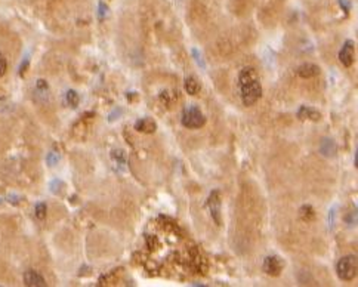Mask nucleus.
Instances as JSON below:
<instances>
[{
    "label": "nucleus",
    "mask_w": 358,
    "mask_h": 287,
    "mask_svg": "<svg viewBox=\"0 0 358 287\" xmlns=\"http://www.w3.org/2000/svg\"><path fill=\"white\" fill-rule=\"evenodd\" d=\"M238 91L241 102L246 107H250L259 101L262 96V85L253 67H244L238 73Z\"/></svg>",
    "instance_id": "nucleus-1"
},
{
    "label": "nucleus",
    "mask_w": 358,
    "mask_h": 287,
    "mask_svg": "<svg viewBox=\"0 0 358 287\" xmlns=\"http://www.w3.org/2000/svg\"><path fill=\"white\" fill-rule=\"evenodd\" d=\"M358 269V260L357 256L348 255L343 256L339 259L337 265H336V272L337 277L343 281H351L357 277Z\"/></svg>",
    "instance_id": "nucleus-2"
},
{
    "label": "nucleus",
    "mask_w": 358,
    "mask_h": 287,
    "mask_svg": "<svg viewBox=\"0 0 358 287\" xmlns=\"http://www.w3.org/2000/svg\"><path fill=\"white\" fill-rule=\"evenodd\" d=\"M182 126L187 129H200L206 125V117L201 113V110L195 105H188L182 111L181 117Z\"/></svg>",
    "instance_id": "nucleus-3"
},
{
    "label": "nucleus",
    "mask_w": 358,
    "mask_h": 287,
    "mask_svg": "<svg viewBox=\"0 0 358 287\" xmlns=\"http://www.w3.org/2000/svg\"><path fill=\"white\" fill-rule=\"evenodd\" d=\"M284 268V262L281 257L278 256H266L265 260H263V265H262V269L265 274L271 275V277H277L281 274Z\"/></svg>",
    "instance_id": "nucleus-4"
},
{
    "label": "nucleus",
    "mask_w": 358,
    "mask_h": 287,
    "mask_svg": "<svg viewBox=\"0 0 358 287\" xmlns=\"http://www.w3.org/2000/svg\"><path fill=\"white\" fill-rule=\"evenodd\" d=\"M207 206H209V210H210V215L213 218V221L216 225H221V192L218 190H213L209 195V200H207Z\"/></svg>",
    "instance_id": "nucleus-5"
},
{
    "label": "nucleus",
    "mask_w": 358,
    "mask_h": 287,
    "mask_svg": "<svg viewBox=\"0 0 358 287\" xmlns=\"http://www.w3.org/2000/svg\"><path fill=\"white\" fill-rule=\"evenodd\" d=\"M355 60V42L354 40H346L339 51V61L345 67H351Z\"/></svg>",
    "instance_id": "nucleus-6"
},
{
    "label": "nucleus",
    "mask_w": 358,
    "mask_h": 287,
    "mask_svg": "<svg viewBox=\"0 0 358 287\" xmlns=\"http://www.w3.org/2000/svg\"><path fill=\"white\" fill-rule=\"evenodd\" d=\"M296 116L299 120H308V122H320L321 120V113L312 107H308V105H302L297 110Z\"/></svg>",
    "instance_id": "nucleus-7"
},
{
    "label": "nucleus",
    "mask_w": 358,
    "mask_h": 287,
    "mask_svg": "<svg viewBox=\"0 0 358 287\" xmlns=\"http://www.w3.org/2000/svg\"><path fill=\"white\" fill-rule=\"evenodd\" d=\"M24 284L29 287H46V280L37 271L29 269L24 272Z\"/></svg>",
    "instance_id": "nucleus-8"
},
{
    "label": "nucleus",
    "mask_w": 358,
    "mask_h": 287,
    "mask_svg": "<svg viewBox=\"0 0 358 287\" xmlns=\"http://www.w3.org/2000/svg\"><path fill=\"white\" fill-rule=\"evenodd\" d=\"M135 129L141 133H154L157 130V123L151 117H142L135 122Z\"/></svg>",
    "instance_id": "nucleus-9"
},
{
    "label": "nucleus",
    "mask_w": 358,
    "mask_h": 287,
    "mask_svg": "<svg viewBox=\"0 0 358 287\" xmlns=\"http://www.w3.org/2000/svg\"><path fill=\"white\" fill-rule=\"evenodd\" d=\"M320 74V67L315 64H302L299 68H297V76L302 77V79H312L315 76Z\"/></svg>",
    "instance_id": "nucleus-10"
},
{
    "label": "nucleus",
    "mask_w": 358,
    "mask_h": 287,
    "mask_svg": "<svg viewBox=\"0 0 358 287\" xmlns=\"http://www.w3.org/2000/svg\"><path fill=\"white\" fill-rule=\"evenodd\" d=\"M185 92L191 96H195L200 92V83L197 82V79L193 77V76L185 79Z\"/></svg>",
    "instance_id": "nucleus-11"
},
{
    "label": "nucleus",
    "mask_w": 358,
    "mask_h": 287,
    "mask_svg": "<svg viewBox=\"0 0 358 287\" xmlns=\"http://www.w3.org/2000/svg\"><path fill=\"white\" fill-rule=\"evenodd\" d=\"M299 218L303 221V222H311L314 218H315V210L312 209V206L309 204H305L299 209Z\"/></svg>",
    "instance_id": "nucleus-12"
},
{
    "label": "nucleus",
    "mask_w": 358,
    "mask_h": 287,
    "mask_svg": "<svg viewBox=\"0 0 358 287\" xmlns=\"http://www.w3.org/2000/svg\"><path fill=\"white\" fill-rule=\"evenodd\" d=\"M46 213H48V206H46V203H43V201L37 203L36 207H34V215H36V218L40 219V221H43V219L46 218Z\"/></svg>",
    "instance_id": "nucleus-13"
},
{
    "label": "nucleus",
    "mask_w": 358,
    "mask_h": 287,
    "mask_svg": "<svg viewBox=\"0 0 358 287\" xmlns=\"http://www.w3.org/2000/svg\"><path fill=\"white\" fill-rule=\"evenodd\" d=\"M65 98H67V104L70 107H73V108H76L79 105V102H80V96H79V94L76 91H68Z\"/></svg>",
    "instance_id": "nucleus-14"
},
{
    "label": "nucleus",
    "mask_w": 358,
    "mask_h": 287,
    "mask_svg": "<svg viewBox=\"0 0 358 287\" xmlns=\"http://www.w3.org/2000/svg\"><path fill=\"white\" fill-rule=\"evenodd\" d=\"M191 54H193V57H194L195 63L200 65V67H201L203 70H204V68H206V64H204V61H203V57H201V54H200V52H198V51H197L195 48L193 49V51H191Z\"/></svg>",
    "instance_id": "nucleus-15"
},
{
    "label": "nucleus",
    "mask_w": 358,
    "mask_h": 287,
    "mask_svg": "<svg viewBox=\"0 0 358 287\" xmlns=\"http://www.w3.org/2000/svg\"><path fill=\"white\" fill-rule=\"evenodd\" d=\"M111 157L116 160V161H119V163H125V153H123L122 150H114V151L111 153Z\"/></svg>",
    "instance_id": "nucleus-16"
},
{
    "label": "nucleus",
    "mask_w": 358,
    "mask_h": 287,
    "mask_svg": "<svg viewBox=\"0 0 358 287\" xmlns=\"http://www.w3.org/2000/svg\"><path fill=\"white\" fill-rule=\"evenodd\" d=\"M46 161H48V164H49V166H55V164L60 161V157H58V156H55L54 153H49V154H48V157H46Z\"/></svg>",
    "instance_id": "nucleus-17"
},
{
    "label": "nucleus",
    "mask_w": 358,
    "mask_h": 287,
    "mask_svg": "<svg viewBox=\"0 0 358 287\" xmlns=\"http://www.w3.org/2000/svg\"><path fill=\"white\" fill-rule=\"evenodd\" d=\"M8 70V63H6V58L0 54V77L6 73Z\"/></svg>",
    "instance_id": "nucleus-18"
},
{
    "label": "nucleus",
    "mask_w": 358,
    "mask_h": 287,
    "mask_svg": "<svg viewBox=\"0 0 358 287\" xmlns=\"http://www.w3.org/2000/svg\"><path fill=\"white\" fill-rule=\"evenodd\" d=\"M37 89L46 92V89H48V83H46V80H43V79L37 80Z\"/></svg>",
    "instance_id": "nucleus-19"
},
{
    "label": "nucleus",
    "mask_w": 358,
    "mask_h": 287,
    "mask_svg": "<svg viewBox=\"0 0 358 287\" xmlns=\"http://www.w3.org/2000/svg\"><path fill=\"white\" fill-rule=\"evenodd\" d=\"M29 60H24V63L21 64V67H20V76H24L26 73H27V68H29Z\"/></svg>",
    "instance_id": "nucleus-20"
}]
</instances>
